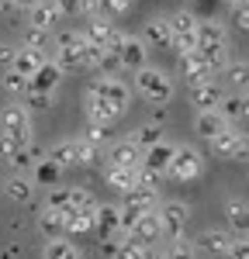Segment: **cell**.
I'll return each instance as SVG.
<instances>
[{
  "label": "cell",
  "mask_w": 249,
  "mask_h": 259,
  "mask_svg": "<svg viewBox=\"0 0 249 259\" xmlns=\"http://www.w3.org/2000/svg\"><path fill=\"white\" fill-rule=\"evenodd\" d=\"M83 97H94L97 104H104L114 121L128 114V107H132V87L121 80V76H94V80L87 83V90H83Z\"/></svg>",
  "instance_id": "cell-1"
},
{
  "label": "cell",
  "mask_w": 249,
  "mask_h": 259,
  "mask_svg": "<svg viewBox=\"0 0 249 259\" xmlns=\"http://www.w3.org/2000/svg\"><path fill=\"white\" fill-rule=\"evenodd\" d=\"M132 87H135V94H139L145 104H152V107H163V104L173 100V80H170V73L159 69V66H149V62H145L142 69L132 73Z\"/></svg>",
  "instance_id": "cell-2"
},
{
  "label": "cell",
  "mask_w": 249,
  "mask_h": 259,
  "mask_svg": "<svg viewBox=\"0 0 249 259\" xmlns=\"http://www.w3.org/2000/svg\"><path fill=\"white\" fill-rule=\"evenodd\" d=\"M201 173H204V152L194 149V145H187V142H180L173 149V159H170L166 177L173 180V183H190V180H197Z\"/></svg>",
  "instance_id": "cell-3"
},
{
  "label": "cell",
  "mask_w": 249,
  "mask_h": 259,
  "mask_svg": "<svg viewBox=\"0 0 249 259\" xmlns=\"http://www.w3.org/2000/svg\"><path fill=\"white\" fill-rule=\"evenodd\" d=\"M156 214H159L163 239H170V242L187 239V225H190V204H187V200H177V197L173 200H159Z\"/></svg>",
  "instance_id": "cell-4"
},
{
  "label": "cell",
  "mask_w": 249,
  "mask_h": 259,
  "mask_svg": "<svg viewBox=\"0 0 249 259\" xmlns=\"http://www.w3.org/2000/svg\"><path fill=\"white\" fill-rule=\"evenodd\" d=\"M0 132L14 135L21 142H31V114L24 104H4L0 107Z\"/></svg>",
  "instance_id": "cell-5"
},
{
  "label": "cell",
  "mask_w": 249,
  "mask_h": 259,
  "mask_svg": "<svg viewBox=\"0 0 249 259\" xmlns=\"http://www.w3.org/2000/svg\"><path fill=\"white\" fill-rule=\"evenodd\" d=\"M104 166H118V169H139L142 166V149L132 139L111 142L107 145V156H104Z\"/></svg>",
  "instance_id": "cell-6"
},
{
  "label": "cell",
  "mask_w": 249,
  "mask_h": 259,
  "mask_svg": "<svg viewBox=\"0 0 249 259\" xmlns=\"http://www.w3.org/2000/svg\"><path fill=\"white\" fill-rule=\"evenodd\" d=\"M228 235H249V200L246 197H225L222 200Z\"/></svg>",
  "instance_id": "cell-7"
},
{
  "label": "cell",
  "mask_w": 249,
  "mask_h": 259,
  "mask_svg": "<svg viewBox=\"0 0 249 259\" xmlns=\"http://www.w3.org/2000/svg\"><path fill=\"white\" fill-rule=\"evenodd\" d=\"M94 235L97 239H121V211H118V204H101L97 207V214H94Z\"/></svg>",
  "instance_id": "cell-8"
},
{
  "label": "cell",
  "mask_w": 249,
  "mask_h": 259,
  "mask_svg": "<svg viewBox=\"0 0 249 259\" xmlns=\"http://www.w3.org/2000/svg\"><path fill=\"white\" fill-rule=\"evenodd\" d=\"M45 152H49V149H45L42 142L31 139L28 145H21L18 152H11L4 162H7V169H11V173H31V169H35V166L45 159Z\"/></svg>",
  "instance_id": "cell-9"
},
{
  "label": "cell",
  "mask_w": 249,
  "mask_h": 259,
  "mask_svg": "<svg viewBox=\"0 0 249 259\" xmlns=\"http://www.w3.org/2000/svg\"><path fill=\"white\" fill-rule=\"evenodd\" d=\"M177 73L187 80V87L190 83H201V80H211L215 73L208 69L204 56H201V49H190V52H180L177 56Z\"/></svg>",
  "instance_id": "cell-10"
},
{
  "label": "cell",
  "mask_w": 249,
  "mask_h": 259,
  "mask_svg": "<svg viewBox=\"0 0 249 259\" xmlns=\"http://www.w3.org/2000/svg\"><path fill=\"white\" fill-rule=\"evenodd\" d=\"M190 90V104H194V111H211V107H218V100L225 97V90H222V83L215 80H201V83H190L187 87Z\"/></svg>",
  "instance_id": "cell-11"
},
{
  "label": "cell",
  "mask_w": 249,
  "mask_h": 259,
  "mask_svg": "<svg viewBox=\"0 0 249 259\" xmlns=\"http://www.w3.org/2000/svg\"><path fill=\"white\" fill-rule=\"evenodd\" d=\"M173 149H177V145H173V142H166V139L156 142L152 149H145V152H142V169L163 180L166 169H170V159H173Z\"/></svg>",
  "instance_id": "cell-12"
},
{
  "label": "cell",
  "mask_w": 249,
  "mask_h": 259,
  "mask_svg": "<svg viewBox=\"0 0 249 259\" xmlns=\"http://www.w3.org/2000/svg\"><path fill=\"white\" fill-rule=\"evenodd\" d=\"M128 239H132V242H139V245H145V249H152L156 242L163 239V228H159V214H156V211H145L142 218L132 225Z\"/></svg>",
  "instance_id": "cell-13"
},
{
  "label": "cell",
  "mask_w": 249,
  "mask_h": 259,
  "mask_svg": "<svg viewBox=\"0 0 249 259\" xmlns=\"http://www.w3.org/2000/svg\"><path fill=\"white\" fill-rule=\"evenodd\" d=\"M4 194L14 204H31L35 194H38V183L31 180V173H11V177L4 180Z\"/></svg>",
  "instance_id": "cell-14"
},
{
  "label": "cell",
  "mask_w": 249,
  "mask_h": 259,
  "mask_svg": "<svg viewBox=\"0 0 249 259\" xmlns=\"http://www.w3.org/2000/svg\"><path fill=\"white\" fill-rule=\"evenodd\" d=\"M69 214V211H66ZM66 214L62 211H52V207H42L38 218H35V228H38V235L45 242L52 239H66Z\"/></svg>",
  "instance_id": "cell-15"
},
{
  "label": "cell",
  "mask_w": 249,
  "mask_h": 259,
  "mask_svg": "<svg viewBox=\"0 0 249 259\" xmlns=\"http://www.w3.org/2000/svg\"><path fill=\"white\" fill-rule=\"evenodd\" d=\"M145 49H170V24H166V14H156L142 24V35H139Z\"/></svg>",
  "instance_id": "cell-16"
},
{
  "label": "cell",
  "mask_w": 249,
  "mask_h": 259,
  "mask_svg": "<svg viewBox=\"0 0 249 259\" xmlns=\"http://www.w3.org/2000/svg\"><path fill=\"white\" fill-rule=\"evenodd\" d=\"M228 245H232V235H228L225 228H204V232L194 239V249L211 252V256H228Z\"/></svg>",
  "instance_id": "cell-17"
},
{
  "label": "cell",
  "mask_w": 249,
  "mask_h": 259,
  "mask_svg": "<svg viewBox=\"0 0 249 259\" xmlns=\"http://www.w3.org/2000/svg\"><path fill=\"white\" fill-rule=\"evenodd\" d=\"M218 73L225 76V87L232 94H246L249 90V59H228Z\"/></svg>",
  "instance_id": "cell-18"
},
{
  "label": "cell",
  "mask_w": 249,
  "mask_h": 259,
  "mask_svg": "<svg viewBox=\"0 0 249 259\" xmlns=\"http://www.w3.org/2000/svg\"><path fill=\"white\" fill-rule=\"evenodd\" d=\"M145 59H149V49H145L139 35H128V41L121 45V52H118V66L128 69V73H135V69H142Z\"/></svg>",
  "instance_id": "cell-19"
},
{
  "label": "cell",
  "mask_w": 249,
  "mask_h": 259,
  "mask_svg": "<svg viewBox=\"0 0 249 259\" xmlns=\"http://www.w3.org/2000/svg\"><path fill=\"white\" fill-rule=\"evenodd\" d=\"M62 76H66V73H62L59 66L52 59H45L38 69H35V76L28 80V87H31V90H45V94H56V87L62 83Z\"/></svg>",
  "instance_id": "cell-20"
},
{
  "label": "cell",
  "mask_w": 249,
  "mask_h": 259,
  "mask_svg": "<svg viewBox=\"0 0 249 259\" xmlns=\"http://www.w3.org/2000/svg\"><path fill=\"white\" fill-rule=\"evenodd\" d=\"M76 145H80V139H62L45 152V159L52 162L59 173L62 169H73V166H76Z\"/></svg>",
  "instance_id": "cell-21"
},
{
  "label": "cell",
  "mask_w": 249,
  "mask_h": 259,
  "mask_svg": "<svg viewBox=\"0 0 249 259\" xmlns=\"http://www.w3.org/2000/svg\"><path fill=\"white\" fill-rule=\"evenodd\" d=\"M197 45H228V31L222 21L215 18H197Z\"/></svg>",
  "instance_id": "cell-22"
},
{
  "label": "cell",
  "mask_w": 249,
  "mask_h": 259,
  "mask_svg": "<svg viewBox=\"0 0 249 259\" xmlns=\"http://www.w3.org/2000/svg\"><path fill=\"white\" fill-rule=\"evenodd\" d=\"M114 35V21L111 18H104V14H90L87 18V28H83V38L87 41H94V45H107V38Z\"/></svg>",
  "instance_id": "cell-23"
},
{
  "label": "cell",
  "mask_w": 249,
  "mask_h": 259,
  "mask_svg": "<svg viewBox=\"0 0 249 259\" xmlns=\"http://www.w3.org/2000/svg\"><path fill=\"white\" fill-rule=\"evenodd\" d=\"M225 124H228V121L222 118L215 107H211V111H194V132H197L201 139H215Z\"/></svg>",
  "instance_id": "cell-24"
},
{
  "label": "cell",
  "mask_w": 249,
  "mask_h": 259,
  "mask_svg": "<svg viewBox=\"0 0 249 259\" xmlns=\"http://www.w3.org/2000/svg\"><path fill=\"white\" fill-rule=\"evenodd\" d=\"M42 259H83V249L73 239H52L42 245Z\"/></svg>",
  "instance_id": "cell-25"
},
{
  "label": "cell",
  "mask_w": 249,
  "mask_h": 259,
  "mask_svg": "<svg viewBox=\"0 0 249 259\" xmlns=\"http://www.w3.org/2000/svg\"><path fill=\"white\" fill-rule=\"evenodd\" d=\"M42 62H45V52H35V49H21L18 45V56H14V73H21L24 80H31L35 76V69H38Z\"/></svg>",
  "instance_id": "cell-26"
},
{
  "label": "cell",
  "mask_w": 249,
  "mask_h": 259,
  "mask_svg": "<svg viewBox=\"0 0 249 259\" xmlns=\"http://www.w3.org/2000/svg\"><path fill=\"white\" fill-rule=\"evenodd\" d=\"M56 21H59V11H56L52 0H42V4H35V7L28 11V24H35V28H42V31H52Z\"/></svg>",
  "instance_id": "cell-27"
},
{
  "label": "cell",
  "mask_w": 249,
  "mask_h": 259,
  "mask_svg": "<svg viewBox=\"0 0 249 259\" xmlns=\"http://www.w3.org/2000/svg\"><path fill=\"white\" fill-rule=\"evenodd\" d=\"M94 214H97V211H69V214H66V239L90 235V232H94Z\"/></svg>",
  "instance_id": "cell-28"
},
{
  "label": "cell",
  "mask_w": 249,
  "mask_h": 259,
  "mask_svg": "<svg viewBox=\"0 0 249 259\" xmlns=\"http://www.w3.org/2000/svg\"><path fill=\"white\" fill-rule=\"evenodd\" d=\"M135 173L139 169H118V166H104V180L114 194H128L135 187Z\"/></svg>",
  "instance_id": "cell-29"
},
{
  "label": "cell",
  "mask_w": 249,
  "mask_h": 259,
  "mask_svg": "<svg viewBox=\"0 0 249 259\" xmlns=\"http://www.w3.org/2000/svg\"><path fill=\"white\" fill-rule=\"evenodd\" d=\"M163 132H166V128L159 124V121H145V124H139V128L132 132V142L145 152V149H152L156 142H163Z\"/></svg>",
  "instance_id": "cell-30"
},
{
  "label": "cell",
  "mask_w": 249,
  "mask_h": 259,
  "mask_svg": "<svg viewBox=\"0 0 249 259\" xmlns=\"http://www.w3.org/2000/svg\"><path fill=\"white\" fill-rule=\"evenodd\" d=\"M49 45H52V31H42V28H35V24H28V28L21 31V49L49 52Z\"/></svg>",
  "instance_id": "cell-31"
},
{
  "label": "cell",
  "mask_w": 249,
  "mask_h": 259,
  "mask_svg": "<svg viewBox=\"0 0 249 259\" xmlns=\"http://www.w3.org/2000/svg\"><path fill=\"white\" fill-rule=\"evenodd\" d=\"M235 139H239V128H235V124H225V128H222L215 139H208V145H211V152H215V156L228 159V152H232Z\"/></svg>",
  "instance_id": "cell-32"
},
{
  "label": "cell",
  "mask_w": 249,
  "mask_h": 259,
  "mask_svg": "<svg viewBox=\"0 0 249 259\" xmlns=\"http://www.w3.org/2000/svg\"><path fill=\"white\" fill-rule=\"evenodd\" d=\"M83 114H87V124H107V128L114 124V114L94 97H83Z\"/></svg>",
  "instance_id": "cell-33"
},
{
  "label": "cell",
  "mask_w": 249,
  "mask_h": 259,
  "mask_svg": "<svg viewBox=\"0 0 249 259\" xmlns=\"http://www.w3.org/2000/svg\"><path fill=\"white\" fill-rule=\"evenodd\" d=\"M222 118L232 124V121H239L242 118V94H225V97L218 100V107H215Z\"/></svg>",
  "instance_id": "cell-34"
},
{
  "label": "cell",
  "mask_w": 249,
  "mask_h": 259,
  "mask_svg": "<svg viewBox=\"0 0 249 259\" xmlns=\"http://www.w3.org/2000/svg\"><path fill=\"white\" fill-rule=\"evenodd\" d=\"M0 90L11 94V97H21V94H28V80L21 73H14V69H4L0 73Z\"/></svg>",
  "instance_id": "cell-35"
},
{
  "label": "cell",
  "mask_w": 249,
  "mask_h": 259,
  "mask_svg": "<svg viewBox=\"0 0 249 259\" xmlns=\"http://www.w3.org/2000/svg\"><path fill=\"white\" fill-rule=\"evenodd\" d=\"M24 97H28V104H24V107H28V114H42V111H52L56 94H45V90H31V87H28V94H24Z\"/></svg>",
  "instance_id": "cell-36"
},
{
  "label": "cell",
  "mask_w": 249,
  "mask_h": 259,
  "mask_svg": "<svg viewBox=\"0 0 249 259\" xmlns=\"http://www.w3.org/2000/svg\"><path fill=\"white\" fill-rule=\"evenodd\" d=\"M45 207H52V211H69V187H62V183H56V187H49V194H45Z\"/></svg>",
  "instance_id": "cell-37"
},
{
  "label": "cell",
  "mask_w": 249,
  "mask_h": 259,
  "mask_svg": "<svg viewBox=\"0 0 249 259\" xmlns=\"http://www.w3.org/2000/svg\"><path fill=\"white\" fill-rule=\"evenodd\" d=\"M83 142H87V145H97V149H104V145H111V142H114V135H111V128H107V124H87Z\"/></svg>",
  "instance_id": "cell-38"
},
{
  "label": "cell",
  "mask_w": 249,
  "mask_h": 259,
  "mask_svg": "<svg viewBox=\"0 0 249 259\" xmlns=\"http://www.w3.org/2000/svg\"><path fill=\"white\" fill-rule=\"evenodd\" d=\"M31 180H35L38 187H56V183H59V169H56L49 159H42L38 166L31 169Z\"/></svg>",
  "instance_id": "cell-39"
},
{
  "label": "cell",
  "mask_w": 249,
  "mask_h": 259,
  "mask_svg": "<svg viewBox=\"0 0 249 259\" xmlns=\"http://www.w3.org/2000/svg\"><path fill=\"white\" fill-rule=\"evenodd\" d=\"M97 162H101V149H97V145H87V142L80 139V145H76V166L90 169V166H97Z\"/></svg>",
  "instance_id": "cell-40"
},
{
  "label": "cell",
  "mask_w": 249,
  "mask_h": 259,
  "mask_svg": "<svg viewBox=\"0 0 249 259\" xmlns=\"http://www.w3.org/2000/svg\"><path fill=\"white\" fill-rule=\"evenodd\" d=\"M163 259H197V249H194V242H170V249L163 252Z\"/></svg>",
  "instance_id": "cell-41"
},
{
  "label": "cell",
  "mask_w": 249,
  "mask_h": 259,
  "mask_svg": "<svg viewBox=\"0 0 249 259\" xmlns=\"http://www.w3.org/2000/svg\"><path fill=\"white\" fill-rule=\"evenodd\" d=\"M228 159L232 162H249V135L246 132H239V139H235V145H232Z\"/></svg>",
  "instance_id": "cell-42"
},
{
  "label": "cell",
  "mask_w": 249,
  "mask_h": 259,
  "mask_svg": "<svg viewBox=\"0 0 249 259\" xmlns=\"http://www.w3.org/2000/svg\"><path fill=\"white\" fill-rule=\"evenodd\" d=\"M114 259H145V245L124 239L121 245H118V256H114Z\"/></svg>",
  "instance_id": "cell-43"
},
{
  "label": "cell",
  "mask_w": 249,
  "mask_h": 259,
  "mask_svg": "<svg viewBox=\"0 0 249 259\" xmlns=\"http://www.w3.org/2000/svg\"><path fill=\"white\" fill-rule=\"evenodd\" d=\"M228 259H249V235H232Z\"/></svg>",
  "instance_id": "cell-44"
},
{
  "label": "cell",
  "mask_w": 249,
  "mask_h": 259,
  "mask_svg": "<svg viewBox=\"0 0 249 259\" xmlns=\"http://www.w3.org/2000/svg\"><path fill=\"white\" fill-rule=\"evenodd\" d=\"M21 145H28V142L14 139V135H7V132H0V159H7L11 152H18Z\"/></svg>",
  "instance_id": "cell-45"
},
{
  "label": "cell",
  "mask_w": 249,
  "mask_h": 259,
  "mask_svg": "<svg viewBox=\"0 0 249 259\" xmlns=\"http://www.w3.org/2000/svg\"><path fill=\"white\" fill-rule=\"evenodd\" d=\"M56 4V11H59V18H80V0H52Z\"/></svg>",
  "instance_id": "cell-46"
},
{
  "label": "cell",
  "mask_w": 249,
  "mask_h": 259,
  "mask_svg": "<svg viewBox=\"0 0 249 259\" xmlns=\"http://www.w3.org/2000/svg\"><path fill=\"white\" fill-rule=\"evenodd\" d=\"M14 56H18V45H7V41H0V73L14 66Z\"/></svg>",
  "instance_id": "cell-47"
},
{
  "label": "cell",
  "mask_w": 249,
  "mask_h": 259,
  "mask_svg": "<svg viewBox=\"0 0 249 259\" xmlns=\"http://www.w3.org/2000/svg\"><path fill=\"white\" fill-rule=\"evenodd\" d=\"M80 11L90 18V14H101V0H80Z\"/></svg>",
  "instance_id": "cell-48"
},
{
  "label": "cell",
  "mask_w": 249,
  "mask_h": 259,
  "mask_svg": "<svg viewBox=\"0 0 249 259\" xmlns=\"http://www.w3.org/2000/svg\"><path fill=\"white\" fill-rule=\"evenodd\" d=\"M235 24H239L242 31H249V7H242V11H235Z\"/></svg>",
  "instance_id": "cell-49"
},
{
  "label": "cell",
  "mask_w": 249,
  "mask_h": 259,
  "mask_svg": "<svg viewBox=\"0 0 249 259\" xmlns=\"http://www.w3.org/2000/svg\"><path fill=\"white\" fill-rule=\"evenodd\" d=\"M35 4H42V0H14V7H18V11H31Z\"/></svg>",
  "instance_id": "cell-50"
},
{
  "label": "cell",
  "mask_w": 249,
  "mask_h": 259,
  "mask_svg": "<svg viewBox=\"0 0 249 259\" xmlns=\"http://www.w3.org/2000/svg\"><path fill=\"white\" fill-rule=\"evenodd\" d=\"M232 11H242V7H249V0H225Z\"/></svg>",
  "instance_id": "cell-51"
},
{
  "label": "cell",
  "mask_w": 249,
  "mask_h": 259,
  "mask_svg": "<svg viewBox=\"0 0 249 259\" xmlns=\"http://www.w3.org/2000/svg\"><path fill=\"white\" fill-rule=\"evenodd\" d=\"M145 259H163V252H159V249L152 245V249H145Z\"/></svg>",
  "instance_id": "cell-52"
},
{
  "label": "cell",
  "mask_w": 249,
  "mask_h": 259,
  "mask_svg": "<svg viewBox=\"0 0 249 259\" xmlns=\"http://www.w3.org/2000/svg\"><path fill=\"white\" fill-rule=\"evenodd\" d=\"M242 118H249V94H242Z\"/></svg>",
  "instance_id": "cell-53"
},
{
  "label": "cell",
  "mask_w": 249,
  "mask_h": 259,
  "mask_svg": "<svg viewBox=\"0 0 249 259\" xmlns=\"http://www.w3.org/2000/svg\"><path fill=\"white\" fill-rule=\"evenodd\" d=\"M0 259H14V249H7V252L0 249Z\"/></svg>",
  "instance_id": "cell-54"
},
{
  "label": "cell",
  "mask_w": 249,
  "mask_h": 259,
  "mask_svg": "<svg viewBox=\"0 0 249 259\" xmlns=\"http://www.w3.org/2000/svg\"><path fill=\"white\" fill-rule=\"evenodd\" d=\"M4 7H14V0H0V11H4Z\"/></svg>",
  "instance_id": "cell-55"
},
{
  "label": "cell",
  "mask_w": 249,
  "mask_h": 259,
  "mask_svg": "<svg viewBox=\"0 0 249 259\" xmlns=\"http://www.w3.org/2000/svg\"><path fill=\"white\" fill-rule=\"evenodd\" d=\"M201 4H215V0H201Z\"/></svg>",
  "instance_id": "cell-56"
},
{
  "label": "cell",
  "mask_w": 249,
  "mask_h": 259,
  "mask_svg": "<svg viewBox=\"0 0 249 259\" xmlns=\"http://www.w3.org/2000/svg\"><path fill=\"white\" fill-rule=\"evenodd\" d=\"M246 94H249V90H246Z\"/></svg>",
  "instance_id": "cell-57"
}]
</instances>
